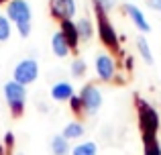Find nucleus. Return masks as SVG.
<instances>
[{
	"label": "nucleus",
	"mask_w": 161,
	"mask_h": 155,
	"mask_svg": "<svg viewBox=\"0 0 161 155\" xmlns=\"http://www.w3.org/2000/svg\"><path fill=\"white\" fill-rule=\"evenodd\" d=\"M6 12L8 19L16 23L20 37H29V33H31V6L27 0H12L8 4Z\"/></svg>",
	"instance_id": "obj_1"
},
{
	"label": "nucleus",
	"mask_w": 161,
	"mask_h": 155,
	"mask_svg": "<svg viewBox=\"0 0 161 155\" xmlns=\"http://www.w3.org/2000/svg\"><path fill=\"white\" fill-rule=\"evenodd\" d=\"M139 123H141V131L145 141L155 139V135L159 131V114L147 102H139Z\"/></svg>",
	"instance_id": "obj_2"
},
{
	"label": "nucleus",
	"mask_w": 161,
	"mask_h": 155,
	"mask_svg": "<svg viewBox=\"0 0 161 155\" xmlns=\"http://www.w3.org/2000/svg\"><path fill=\"white\" fill-rule=\"evenodd\" d=\"M4 98H6L10 110L14 114H20L25 108V100H27V90H25V86H20L12 80V82L4 84Z\"/></svg>",
	"instance_id": "obj_3"
},
{
	"label": "nucleus",
	"mask_w": 161,
	"mask_h": 155,
	"mask_svg": "<svg viewBox=\"0 0 161 155\" xmlns=\"http://www.w3.org/2000/svg\"><path fill=\"white\" fill-rule=\"evenodd\" d=\"M37 76H39V65H37L35 59H23L20 64H16L14 74H12L14 82L20 84V86L33 84L37 80Z\"/></svg>",
	"instance_id": "obj_4"
},
{
	"label": "nucleus",
	"mask_w": 161,
	"mask_h": 155,
	"mask_svg": "<svg viewBox=\"0 0 161 155\" xmlns=\"http://www.w3.org/2000/svg\"><path fill=\"white\" fill-rule=\"evenodd\" d=\"M80 98H82V106L86 108L90 114H96L102 106V92L94 86V84H88V86L82 88L80 92Z\"/></svg>",
	"instance_id": "obj_5"
},
{
	"label": "nucleus",
	"mask_w": 161,
	"mask_h": 155,
	"mask_svg": "<svg viewBox=\"0 0 161 155\" xmlns=\"http://www.w3.org/2000/svg\"><path fill=\"white\" fill-rule=\"evenodd\" d=\"M96 16H98V31H100V39H102L104 45L116 49L118 47V37H116V31L114 27L110 25V20L106 19V12L102 10H96Z\"/></svg>",
	"instance_id": "obj_6"
},
{
	"label": "nucleus",
	"mask_w": 161,
	"mask_h": 155,
	"mask_svg": "<svg viewBox=\"0 0 161 155\" xmlns=\"http://www.w3.org/2000/svg\"><path fill=\"white\" fill-rule=\"evenodd\" d=\"M96 74L100 76V80L110 82V80L114 78V74H116V68H114L112 57L106 55V53H100V55L96 57Z\"/></svg>",
	"instance_id": "obj_7"
},
{
	"label": "nucleus",
	"mask_w": 161,
	"mask_h": 155,
	"mask_svg": "<svg viewBox=\"0 0 161 155\" xmlns=\"http://www.w3.org/2000/svg\"><path fill=\"white\" fill-rule=\"evenodd\" d=\"M125 12L129 14V19L133 20V25L139 29V31H143V33H149L151 31L149 20H147V16L143 14V10L139 6H135V4H125Z\"/></svg>",
	"instance_id": "obj_8"
},
{
	"label": "nucleus",
	"mask_w": 161,
	"mask_h": 155,
	"mask_svg": "<svg viewBox=\"0 0 161 155\" xmlns=\"http://www.w3.org/2000/svg\"><path fill=\"white\" fill-rule=\"evenodd\" d=\"M51 10L57 19L61 20H69L75 14V0H53L51 2Z\"/></svg>",
	"instance_id": "obj_9"
},
{
	"label": "nucleus",
	"mask_w": 161,
	"mask_h": 155,
	"mask_svg": "<svg viewBox=\"0 0 161 155\" xmlns=\"http://www.w3.org/2000/svg\"><path fill=\"white\" fill-rule=\"evenodd\" d=\"M74 96V88H71L69 82H57L51 88V98L57 100V102H63V100H71Z\"/></svg>",
	"instance_id": "obj_10"
},
{
	"label": "nucleus",
	"mask_w": 161,
	"mask_h": 155,
	"mask_svg": "<svg viewBox=\"0 0 161 155\" xmlns=\"http://www.w3.org/2000/svg\"><path fill=\"white\" fill-rule=\"evenodd\" d=\"M51 49H53V53L57 57H65L67 53H69V43H67V39L63 37V33L59 31V33H55L53 35V39H51Z\"/></svg>",
	"instance_id": "obj_11"
},
{
	"label": "nucleus",
	"mask_w": 161,
	"mask_h": 155,
	"mask_svg": "<svg viewBox=\"0 0 161 155\" xmlns=\"http://www.w3.org/2000/svg\"><path fill=\"white\" fill-rule=\"evenodd\" d=\"M61 33L67 39L69 47H75V45H78L80 35H78V29H75V23H71V20H61Z\"/></svg>",
	"instance_id": "obj_12"
},
{
	"label": "nucleus",
	"mask_w": 161,
	"mask_h": 155,
	"mask_svg": "<svg viewBox=\"0 0 161 155\" xmlns=\"http://www.w3.org/2000/svg\"><path fill=\"white\" fill-rule=\"evenodd\" d=\"M51 151L53 155H67L69 153V143L63 135H57L51 139Z\"/></svg>",
	"instance_id": "obj_13"
},
{
	"label": "nucleus",
	"mask_w": 161,
	"mask_h": 155,
	"mask_svg": "<svg viewBox=\"0 0 161 155\" xmlns=\"http://www.w3.org/2000/svg\"><path fill=\"white\" fill-rule=\"evenodd\" d=\"M71 155H98V145L94 141H86V143H80L71 149Z\"/></svg>",
	"instance_id": "obj_14"
},
{
	"label": "nucleus",
	"mask_w": 161,
	"mask_h": 155,
	"mask_svg": "<svg viewBox=\"0 0 161 155\" xmlns=\"http://www.w3.org/2000/svg\"><path fill=\"white\" fill-rule=\"evenodd\" d=\"M84 135V125L82 123H67L65 129H63V137L67 141L69 139H80Z\"/></svg>",
	"instance_id": "obj_15"
},
{
	"label": "nucleus",
	"mask_w": 161,
	"mask_h": 155,
	"mask_svg": "<svg viewBox=\"0 0 161 155\" xmlns=\"http://www.w3.org/2000/svg\"><path fill=\"white\" fill-rule=\"evenodd\" d=\"M75 29H78L80 39H90L92 33H94V27H92L90 19H80L78 23H75Z\"/></svg>",
	"instance_id": "obj_16"
},
{
	"label": "nucleus",
	"mask_w": 161,
	"mask_h": 155,
	"mask_svg": "<svg viewBox=\"0 0 161 155\" xmlns=\"http://www.w3.org/2000/svg\"><path fill=\"white\" fill-rule=\"evenodd\" d=\"M137 49L141 53V57L145 59V64H153V53H151V47H149L145 37H139L137 39Z\"/></svg>",
	"instance_id": "obj_17"
},
{
	"label": "nucleus",
	"mask_w": 161,
	"mask_h": 155,
	"mask_svg": "<svg viewBox=\"0 0 161 155\" xmlns=\"http://www.w3.org/2000/svg\"><path fill=\"white\" fill-rule=\"evenodd\" d=\"M84 74H86V61H84L82 57H78V59L71 61V76L80 78V76H84Z\"/></svg>",
	"instance_id": "obj_18"
},
{
	"label": "nucleus",
	"mask_w": 161,
	"mask_h": 155,
	"mask_svg": "<svg viewBox=\"0 0 161 155\" xmlns=\"http://www.w3.org/2000/svg\"><path fill=\"white\" fill-rule=\"evenodd\" d=\"M8 37H10V20L8 16L0 14V41H6Z\"/></svg>",
	"instance_id": "obj_19"
},
{
	"label": "nucleus",
	"mask_w": 161,
	"mask_h": 155,
	"mask_svg": "<svg viewBox=\"0 0 161 155\" xmlns=\"http://www.w3.org/2000/svg\"><path fill=\"white\" fill-rule=\"evenodd\" d=\"M145 155H161V143L157 139L145 141Z\"/></svg>",
	"instance_id": "obj_20"
},
{
	"label": "nucleus",
	"mask_w": 161,
	"mask_h": 155,
	"mask_svg": "<svg viewBox=\"0 0 161 155\" xmlns=\"http://www.w3.org/2000/svg\"><path fill=\"white\" fill-rule=\"evenodd\" d=\"M96 4V10H102V12H108L114 8V4H116V0H94Z\"/></svg>",
	"instance_id": "obj_21"
},
{
	"label": "nucleus",
	"mask_w": 161,
	"mask_h": 155,
	"mask_svg": "<svg viewBox=\"0 0 161 155\" xmlns=\"http://www.w3.org/2000/svg\"><path fill=\"white\" fill-rule=\"evenodd\" d=\"M71 108H74V110H80V108H82V98H80V96H71Z\"/></svg>",
	"instance_id": "obj_22"
},
{
	"label": "nucleus",
	"mask_w": 161,
	"mask_h": 155,
	"mask_svg": "<svg viewBox=\"0 0 161 155\" xmlns=\"http://www.w3.org/2000/svg\"><path fill=\"white\" fill-rule=\"evenodd\" d=\"M147 4H149L153 10H159L161 12V0H147Z\"/></svg>",
	"instance_id": "obj_23"
},
{
	"label": "nucleus",
	"mask_w": 161,
	"mask_h": 155,
	"mask_svg": "<svg viewBox=\"0 0 161 155\" xmlns=\"http://www.w3.org/2000/svg\"><path fill=\"white\" fill-rule=\"evenodd\" d=\"M12 141H14V137H12V133H6V143L12 145Z\"/></svg>",
	"instance_id": "obj_24"
},
{
	"label": "nucleus",
	"mask_w": 161,
	"mask_h": 155,
	"mask_svg": "<svg viewBox=\"0 0 161 155\" xmlns=\"http://www.w3.org/2000/svg\"><path fill=\"white\" fill-rule=\"evenodd\" d=\"M19 155H23V153H19Z\"/></svg>",
	"instance_id": "obj_25"
}]
</instances>
